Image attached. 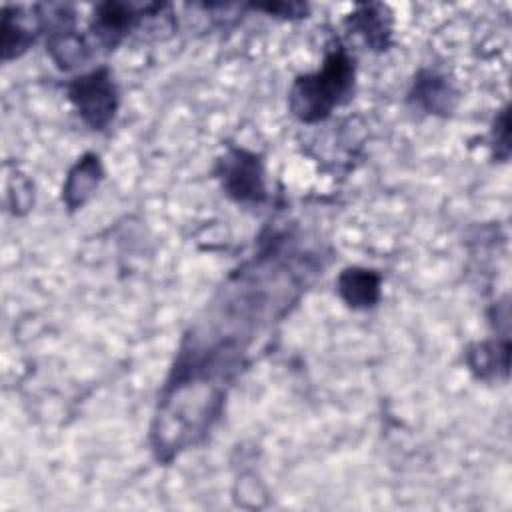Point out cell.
<instances>
[{"label":"cell","mask_w":512,"mask_h":512,"mask_svg":"<svg viewBox=\"0 0 512 512\" xmlns=\"http://www.w3.org/2000/svg\"><path fill=\"white\" fill-rule=\"evenodd\" d=\"M350 76V62L342 54H334L320 74L298 80L292 94L294 110L306 120L324 116L348 88Z\"/></svg>","instance_id":"cell-1"},{"label":"cell","mask_w":512,"mask_h":512,"mask_svg":"<svg viewBox=\"0 0 512 512\" xmlns=\"http://www.w3.org/2000/svg\"><path fill=\"white\" fill-rule=\"evenodd\" d=\"M72 98L82 110L84 118L94 126H102L114 114V86L104 72H94L78 80L72 88Z\"/></svg>","instance_id":"cell-2"},{"label":"cell","mask_w":512,"mask_h":512,"mask_svg":"<svg viewBox=\"0 0 512 512\" xmlns=\"http://www.w3.org/2000/svg\"><path fill=\"white\" fill-rule=\"evenodd\" d=\"M342 286H354V290H350V296H348L350 302H356V300L372 302L376 294L368 292V290H376L378 284H376V278H372L370 274H362L358 270H354V272L350 270V272L344 274Z\"/></svg>","instance_id":"cell-3"}]
</instances>
